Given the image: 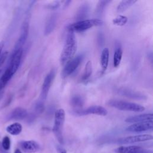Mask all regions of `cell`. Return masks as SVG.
<instances>
[{
    "label": "cell",
    "mask_w": 153,
    "mask_h": 153,
    "mask_svg": "<svg viewBox=\"0 0 153 153\" xmlns=\"http://www.w3.org/2000/svg\"><path fill=\"white\" fill-rule=\"evenodd\" d=\"M153 128V122L152 121H147V122H142L133 123V124L129 126L126 130L130 132L139 133L145 131L151 130Z\"/></svg>",
    "instance_id": "cell-10"
},
{
    "label": "cell",
    "mask_w": 153,
    "mask_h": 153,
    "mask_svg": "<svg viewBox=\"0 0 153 153\" xmlns=\"http://www.w3.org/2000/svg\"><path fill=\"white\" fill-rule=\"evenodd\" d=\"M4 43L3 41H1L0 42V55H1V54L2 53V48H3V47H4Z\"/></svg>",
    "instance_id": "cell-32"
},
{
    "label": "cell",
    "mask_w": 153,
    "mask_h": 153,
    "mask_svg": "<svg viewBox=\"0 0 153 153\" xmlns=\"http://www.w3.org/2000/svg\"><path fill=\"white\" fill-rule=\"evenodd\" d=\"M21 149L26 153H34L39 150V144L34 140H24L19 143Z\"/></svg>",
    "instance_id": "cell-12"
},
{
    "label": "cell",
    "mask_w": 153,
    "mask_h": 153,
    "mask_svg": "<svg viewBox=\"0 0 153 153\" xmlns=\"http://www.w3.org/2000/svg\"><path fill=\"white\" fill-rule=\"evenodd\" d=\"M6 131L10 134L16 136L22 131V126L19 123H14L6 127Z\"/></svg>",
    "instance_id": "cell-20"
},
{
    "label": "cell",
    "mask_w": 153,
    "mask_h": 153,
    "mask_svg": "<svg viewBox=\"0 0 153 153\" xmlns=\"http://www.w3.org/2000/svg\"><path fill=\"white\" fill-rule=\"evenodd\" d=\"M136 0H123L121 1L117 6V11L118 13H122L126 11L128 8L134 4Z\"/></svg>",
    "instance_id": "cell-21"
},
{
    "label": "cell",
    "mask_w": 153,
    "mask_h": 153,
    "mask_svg": "<svg viewBox=\"0 0 153 153\" xmlns=\"http://www.w3.org/2000/svg\"><path fill=\"white\" fill-rule=\"evenodd\" d=\"M84 103V99L79 95L74 96L71 99V106L76 108V109H80V108H81L83 106Z\"/></svg>",
    "instance_id": "cell-23"
},
{
    "label": "cell",
    "mask_w": 153,
    "mask_h": 153,
    "mask_svg": "<svg viewBox=\"0 0 153 153\" xmlns=\"http://www.w3.org/2000/svg\"><path fill=\"white\" fill-rule=\"evenodd\" d=\"M29 33V22L27 20H25L22 26L21 32L19 39H17L13 50L23 49V46L26 41Z\"/></svg>",
    "instance_id": "cell-9"
},
{
    "label": "cell",
    "mask_w": 153,
    "mask_h": 153,
    "mask_svg": "<svg viewBox=\"0 0 153 153\" xmlns=\"http://www.w3.org/2000/svg\"><path fill=\"white\" fill-rule=\"evenodd\" d=\"M92 63L90 60H88L85 65L84 72L82 75V80H87L91 76L92 74Z\"/></svg>",
    "instance_id": "cell-24"
},
{
    "label": "cell",
    "mask_w": 153,
    "mask_h": 153,
    "mask_svg": "<svg viewBox=\"0 0 153 153\" xmlns=\"http://www.w3.org/2000/svg\"><path fill=\"white\" fill-rule=\"evenodd\" d=\"M122 56H123V50L121 48L120 46L117 47L115 50L114 57H113V63H114V67L117 68L120 65L122 59Z\"/></svg>",
    "instance_id": "cell-22"
},
{
    "label": "cell",
    "mask_w": 153,
    "mask_h": 153,
    "mask_svg": "<svg viewBox=\"0 0 153 153\" xmlns=\"http://www.w3.org/2000/svg\"><path fill=\"white\" fill-rule=\"evenodd\" d=\"M128 21V18L123 15H118L112 20V23L114 25L123 26L125 25Z\"/></svg>",
    "instance_id": "cell-25"
},
{
    "label": "cell",
    "mask_w": 153,
    "mask_h": 153,
    "mask_svg": "<svg viewBox=\"0 0 153 153\" xmlns=\"http://www.w3.org/2000/svg\"><path fill=\"white\" fill-rule=\"evenodd\" d=\"M1 146L5 151H8L10 149L11 146V140L8 136H6L2 139Z\"/></svg>",
    "instance_id": "cell-27"
},
{
    "label": "cell",
    "mask_w": 153,
    "mask_h": 153,
    "mask_svg": "<svg viewBox=\"0 0 153 153\" xmlns=\"http://www.w3.org/2000/svg\"><path fill=\"white\" fill-rule=\"evenodd\" d=\"M23 55V49L13 50L10 59L8 68L11 72L14 74L19 68Z\"/></svg>",
    "instance_id": "cell-7"
},
{
    "label": "cell",
    "mask_w": 153,
    "mask_h": 153,
    "mask_svg": "<svg viewBox=\"0 0 153 153\" xmlns=\"http://www.w3.org/2000/svg\"><path fill=\"white\" fill-rule=\"evenodd\" d=\"M153 115L152 114H139L134 116H131L127 117L125 121L130 123H137L142 122H147V121H152Z\"/></svg>",
    "instance_id": "cell-13"
},
{
    "label": "cell",
    "mask_w": 153,
    "mask_h": 153,
    "mask_svg": "<svg viewBox=\"0 0 153 153\" xmlns=\"http://www.w3.org/2000/svg\"><path fill=\"white\" fill-rule=\"evenodd\" d=\"M27 116L26 109L22 107H17L13 109L9 114L8 118L12 120H22Z\"/></svg>",
    "instance_id": "cell-14"
},
{
    "label": "cell",
    "mask_w": 153,
    "mask_h": 153,
    "mask_svg": "<svg viewBox=\"0 0 153 153\" xmlns=\"http://www.w3.org/2000/svg\"><path fill=\"white\" fill-rule=\"evenodd\" d=\"M14 153H22V152L19 149H15Z\"/></svg>",
    "instance_id": "cell-34"
},
{
    "label": "cell",
    "mask_w": 153,
    "mask_h": 153,
    "mask_svg": "<svg viewBox=\"0 0 153 153\" xmlns=\"http://www.w3.org/2000/svg\"><path fill=\"white\" fill-rule=\"evenodd\" d=\"M87 11H88V8L87 7V5H82V7H81V9L79 10V12L78 14L79 18V19L81 18V20H82V17H85V15L87 14Z\"/></svg>",
    "instance_id": "cell-29"
},
{
    "label": "cell",
    "mask_w": 153,
    "mask_h": 153,
    "mask_svg": "<svg viewBox=\"0 0 153 153\" xmlns=\"http://www.w3.org/2000/svg\"><path fill=\"white\" fill-rule=\"evenodd\" d=\"M107 104L109 106L121 111L139 112L143 111L145 109V107L136 103L120 100H110L108 102Z\"/></svg>",
    "instance_id": "cell-3"
},
{
    "label": "cell",
    "mask_w": 153,
    "mask_h": 153,
    "mask_svg": "<svg viewBox=\"0 0 153 153\" xmlns=\"http://www.w3.org/2000/svg\"><path fill=\"white\" fill-rule=\"evenodd\" d=\"M55 74L56 72L54 69H52L45 77L42 85L40 94L41 100H44L46 99L51 85L55 78Z\"/></svg>",
    "instance_id": "cell-8"
},
{
    "label": "cell",
    "mask_w": 153,
    "mask_h": 153,
    "mask_svg": "<svg viewBox=\"0 0 153 153\" xmlns=\"http://www.w3.org/2000/svg\"><path fill=\"white\" fill-rule=\"evenodd\" d=\"M115 151L118 153H147L146 150L136 145L120 146L117 148Z\"/></svg>",
    "instance_id": "cell-16"
},
{
    "label": "cell",
    "mask_w": 153,
    "mask_h": 153,
    "mask_svg": "<svg viewBox=\"0 0 153 153\" xmlns=\"http://www.w3.org/2000/svg\"><path fill=\"white\" fill-rule=\"evenodd\" d=\"M77 49V43L74 32L68 31L64 46L60 56V64L63 65L74 58Z\"/></svg>",
    "instance_id": "cell-1"
},
{
    "label": "cell",
    "mask_w": 153,
    "mask_h": 153,
    "mask_svg": "<svg viewBox=\"0 0 153 153\" xmlns=\"http://www.w3.org/2000/svg\"><path fill=\"white\" fill-rule=\"evenodd\" d=\"M44 103L42 101H38L36 102V103L35 104V111L36 113L40 114L42 113L44 111Z\"/></svg>",
    "instance_id": "cell-28"
},
{
    "label": "cell",
    "mask_w": 153,
    "mask_h": 153,
    "mask_svg": "<svg viewBox=\"0 0 153 153\" xmlns=\"http://www.w3.org/2000/svg\"><path fill=\"white\" fill-rule=\"evenodd\" d=\"M13 74L11 72V70L7 68L3 74L2 76L0 78V100L2 98L4 93L5 87L8 81L13 76Z\"/></svg>",
    "instance_id": "cell-15"
},
{
    "label": "cell",
    "mask_w": 153,
    "mask_h": 153,
    "mask_svg": "<svg viewBox=\"0 0 153 153\" xmlns=\"http://www.w3.org/2000/svg\"><path fill=\"white\" fill-rule=\"evenodd\" d=\"M103 24V22L100 19H83L69 25L68 26V30L74 32H82L94 26H102Z\"/></svg>",
    "instance_id": "cell-2"
},
{
    "label": "cell",
    "mask_w": 153,
    "mask_h": 153,
    "mask_svg": "<svg viewBox=\"0 0 153 153\" xmlns=\"http://www.w3.org/2000/svg\"><path fill=\"white\" fill-rule=\"evenodd\" d=\"M74 114L79 116L86 115L88 114H95L101 116H106L108 114V111L103 106L94 105L89 106L85 109H75Z\"/></svg>",
    "instance_id": "cell-6"
},
{
    "label": "cell",
    "mask_w": 153,
    "mask_h": 153,
    "mask_svg": "<svg viewBox=\"0 0 153 153\" xmlns=\"http://www.w3.org/2000/svg\"><path fill=\"white\" fill-rule=\"evenodd\" d=\"M59 153H66V151L63 148H59Z\"/></svg>",
    "instance_id": "cell-33"
},
{
    "label": "cell",
    "mask_w": 153,
    "mask_h": 153,
    "mask_svg": "<svg viewBox=\"0 0 153 153\" xmlns=\"http://www.w3.org/2000/svg\"><path fill=\"white\" fill-rule=\"evenodd\" d=\"M120 94L124 95L125 96L131 97L133 99H146V97L143 95L142 94H140V93H137L136 91L130 90L128 89L123 88L120 90Z\"/></svg>",
    "instance_id": "cell-18"
},
{
    "label": "cell",
    "mask_w": 153,
    "mask_h": 153,
    "mask_svg": "<svg viewBox=\"0 0 153 153\" xmlns=\"http://www.w3.org/2000/svg\"><path fill=\"white\" fill-rule=\"evenodd\" d=\"M152 139H153V137L152 135L145 134H139V135L128 136L124 138H122L118 140V142L123 144H127V143L145 142L146 140H152Z\"/></svg>",
    "instance_id": "cell-11"
},
{
    "label": "cell",
    "mask_w": 153,
    "mask_h": 153,
    "mask_svg": "<svg viewBox=\"0 0 153 153\" xmlns=\"http://www.w3.org/2000/svg\"><path fill=\"white\" fill-rule=\"evenodd\" d=\"M65 120V112L63 109L60 108L56 111L54 114V122L53 131L60 143H63V139L62 128Z\"/></svg>",
    "instance_id": "cell-4"
},
{
    "label": "cell",
    "mask_w": 153,
    "mask_h": 153,
    "mask_svg": "<svg viewBox=\"0 0 153 153\" xmlns=\"http://www.w3.org/2000/svg\"><path fill=\"white\" fill-rule=\"evenodd\" d=\"M109 49L108 48H104L102 51L100 56V65L103 72L105 71L107 69L109 62Z\"/></svg>",
    "instance_id": "cell-19"
},
{
    "label": "cell",
    "mask_w": 153,
    "mask_h": 153,
    "mask_svg": "<svg viewBox=\"0 0 153 153\" xmlns=\"http://www.w3.org/2000/svg\"><path fill=\"white\" fill-rule=\"evenodd\" d=\"M60 6V2L59 1H53V2H51L50 4H48L47 5V7L49 9H51V10H54V9H56L58 8Z\"/></svg>",
    "instance_id": "cell-30"
},
{
    "label": "cell",
    "mask_w": 153,
    "mask_h": 153,
    "mask_svg": "<svg viewBox=\"0 0 153 153\" xmlns=\"http://www.w3.org/2000/svg\"><path fill=\"white\" fill-rule=\"evenodd\" d=\"M8 53L7 51H4L1 53V54L0 55V67L3 65L5 60H6L7 56H8Z\"/></svg>",
    "instance_id": "cell-31"
},
{
    "label": "cell",
    "mask_w": 153,
    "mask_h": 153,
    "mask_svg": "<svg viewBox=\"0 0 153 153\" xmlns=\"http://www.w3.org/2000/svg\"><path fill=\"white\" fill-rule=\"evenodd\" d=\"M111 1H99L96 9V13L97 14L99 15L101 14L105 8L106 7L108 3H109Z\"/></svg>",
    "instance_id": "cell-26"
},
{
    "label": "cell",
    "mask_w": 153,
    "mask_h": 153,
    "mask_svg": "<svg viewBox=\"0 0 153 153\" xmlns=\"http://www.w3.org/2000/svg\"><path fill=\"white\" fill-rule=\"evenodd\" d=\"M82 60V56L78 55L65 64L63 69L62 71L61 76L62 78H66L72 74L79 66Z\"/></svg>",
    "instance_id": "cell-5"
},
{
    "label": "cell",
    "mask_w": 153,
    "mask_h": 153,
    "mask_svg": "<svg viewBox=\"0 0 153 153\" xmlns=\"http://www.w3.org/2000/svg\"><path fill=\"white\" fill-rule=\"evenodd\" d=\"M1 72V70H0V72Z\"/></svg>",
    "instance_id": "cell-35"
},
{
    "label": "cell",
    "mask_w": 153,
    "mask_h": 153,
    "mask_svg": "<svg viewBox=\"0 0 153 153\" xmlns=\"http://www.w3.org/2000/svg\"><path fill=\"white\" fill-rule=\"evenodd\" d=\"M56 20H57V17L55 14H52L49 17L45 25V27L44 30L45 35H49L54 30L56 25Z\"/></svg>",
    "instance_id": "cell-17"
}]
</instances>
